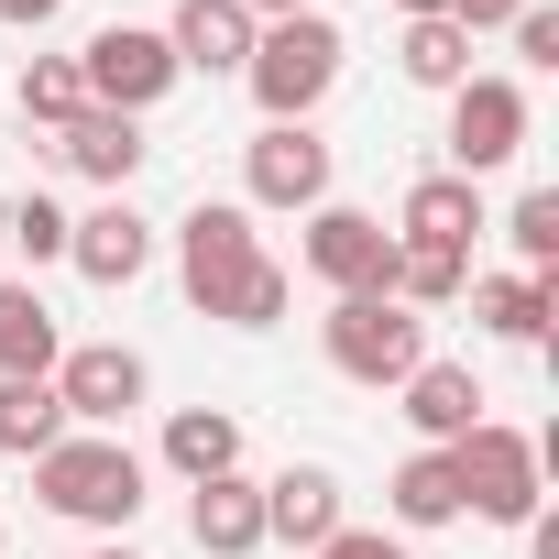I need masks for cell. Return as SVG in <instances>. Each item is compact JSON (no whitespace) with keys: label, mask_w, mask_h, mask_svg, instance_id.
I'll return each instance as SVG.
<instances>
[{"label":"cell","mask_w":559,"mask_h":559,"mask_svg":"<svg viewBox=\"0 0 559 559\" xmlns=\"http://www.w3.org/2000/svg\"><path fill=\"white\" fill-rule=\"evenodd\" d=\"M176 286H187V308H209L230 330H274L286 319V263L252 241V209H230V198H198L176 219Z\"/></svg>","instance_id":"cell-1"},{"label":"cell","mask_w":559,"mask_h":559,"mask_svg":"<svg viewBox=\"0 0 559 559\" xmlns=\"http://www.w3.org/2000/svg\"><path fill=\"white\" fill-rule=\"evenodd\" d=\"M34 493L67 515V526H132L143 515V461L121 450V439H99V428H67L45 461H34Z\"/></svg>","instance_id":"cell-2"},{"label":"cell","mask_w":559,"mask_h":559,"mask_svg":"<svg viewBox=\"0 0 559 559\" xmlns=\"http://www.w3.org/2000/svg\"><path fill=\"white\" fill-rule=\"evenodd\" d=\"M341 23H319V12H297V23H263L252 34V99H263V121H308L330 88H341Z\"/></svg>","instance_id":"cell-3"},{"label":"cell","mask_w":559,"mask_h":559,"mask_svg":"<svg viewBox=\"0 0 559 559\" xmlns=\"http://www.w3.org/2000/svg\"><path fill=\"white\" fill-rule=\"evenodd\" d=\"M319 341H330V362H341L352 384H406V373L428 362V319L395 308V297H330Z\"/></svg>","instance_id":"cell-4"},{"label":"cell","mask_w":559,"mask_h":559,"mask_svg":"<svg viewBox=\"0 0 559 559\" xmlns=\"http://www.w3.org/2000/svg\"><path fill=\"white\" fill-rule=\"evenodd\" d=\"M176 78H187V67H176V45H165L154 23H99V34H88V56H78L88 110H121V121H143Z\"/></svg>","instance_id":"cell-5"},{"label":"cell","mask_w":559,"mask_h":559,"mask_svg":"<svg viewBox=\"0 0 559 559\" xmlns=\"http://www.w3.org/2000/svg\"><path fill=\"white\" fill-rule=\"evenodd\" d=\"M450 461H461V515H483V526H526V515L548 504V483H537V439H526V428H493V417H483Z\"/></svg>","instance_id":"cell-6"},{"label":"cell","mask_w":559,"mask_h":559,"mask_svg":"<svg viewBox=\"0 0 559 559\" xmlns=\"http://www.w3.org/2000/svg\"><path fill=\"white\" fill-rule=\"evenodd\" d=\"M526 154V88L515 78H461L450 88V176H493V165H515Z\"/></svg>","instance_id":"cell-7"},{"label":"cell","mask_w":559,"mask_h":559,"mask_svg":"<svg viewBox=\"0 0 559 559\" xmlns=\"http://www.w3.org/2000/svg\"><path fill=\"white\" fill-rule=\"evenodd\" d=\"M308 274L330 297H395V230L362 209H308Z\"/></svg>","instance_id":"cell-8"},{"label":"cell","mask_w":559,"mask_h":559,"mask_svg":"<svg viewBox=\"0 0 559 559\" xmlns=\"http://www.w3.org/2000/svg\"><path fill=\"white\" fill-rule=\"evenodd\" d=\"M143 352H121V341H88V352H56V406H67V428H121L132 406H143Z\"/></svg>","instance_id":"cell-9"},{"label":"cell","mask_w":559,"mask_h":559,"mask_svg":"<svg viewBox=\"0 0 559 559\" xmlns=\"http://www.w3.org/2000/svg\"><path fill=\"white\" fill-rule=\"evenodd\" d=\"M241 187H252V209H330V143L308 121H263L241 154Z\"/></svg>","instance_id":"cell-10"},{"label":"cell","mask_w":559,"mask_h":559,"mask_svg":"<svg viewBox=\"0 0 559 559\" xmlns=\"http://www.w3.org/2000/svg\"><path fill=\"white\" fill-rule=\"evenodd\" d=\"M187 537H198V559H252L263 548V483H241V472L187 483Z\"/></svg>","instance_id":"cell-11"},{"label":"cell","mask_w":559,"mask_h":559,"mask_svg":"<svg viewBox=\"0 0 559 559\" xmlns=\"http://www.w3.org/2000/svg\"><path fill=\"white\" fill-rule=\"evenodd\" d=\"M263 537H286V548H319V537H341V472H319V461H286L263 483Z\"/></svg>","instance_id":"cell-12"},{"label":"cell","mask_w":559,"mask_h":559,"mask_svg":"<svg viewBox=\"0 0 559 559\" xmlns=\"http://www.w3.org/2000/svg\"><path fill=\"white\" fill-rule=\"evenodd\" d=\"M67 263L88 274V286H132V274L154 263V230H143V209H132V198H110V209H88V219L67 230Z\"/></svg>","instance_id":"cell-13"},{"label":"cell","mask_w":559,"mask_h":559,"mask_svg":"<svg viewBox=\"0 0 559 559\" xmlns=\"http://www.w3.org/2000/svg\"><path fill=\"white\" fill-rule=\"evenodd\" d=\"M472 230H483V187L472 176H417L406 187V219H395V241H417V252H472Z\"/></svg>","instance_id":"cell-14"},{"label":"cell","mask_w":559,"mask_h":559,"mask_svg":"<svg viewBox=\"0 0 559 559\" xmlns=\"http://www.w3.org/2000/svg\"><path fill=\"white\" fill-rule=\"evenodd\" d=\"M252 12L241 0H176V23H165V45H176V67H209V78H230V67H252Z\"/></svg>","instance_id":"cell-15"},{"label":"cell","mask_w":559,"mask_h":559,"mask_svg":"<svg viewBox=\"0 0 559 559\" xmlns=\"http://www.w3.org/2000/svg\"><path fill=\"white\" fill-rule=\"evenodd\" d=\"M56 154H67L88 187H110V198H121V187L143 176V154H154V143H143V121H121V110H78V121L56 132Z\"/></svg>","instance_id":"cell-16"},{"label":"cell","mask_w":559,"mask_h":559,"mask_svg":"<svg viewBox=\"0 0 559 559\" xmlns=\"http://www.w3.org/2000/svg\"><path fill=\"white\" fill-rule=\"evenodd\" d=\"M395 395H406V417L428 428V450H461V439L483 428V384H472V362H417Z\"/></svg>","instance_id":"cell-17"},{"label":"cell","mask_w":559,"mask_h":559,"mask_svg":"<svg viewBox=\"0 0 559 559\" xmlns=\"http://www.w3.org/2000/svg\"><path fill=\"white\" fill-rule=\"evenodd\" d=\"M165 461H176L187 483L241 472V417H230V406H176V417H165Z\"/></svg>","instance_id":"cell-18"},{"label":"cell","mask_w":559,"mask_h":559,"mask_svg":"<svg viewBox=\"0 0 559 559\" xmlns=\"http://www.w3.org/2000/svg\"><path fill=\"white\" fill-rule=\"evenodd\" d=\"M56 439H67L56 373H12V384H0V450H12V461H45Z\"/></svg>","instance_id":"cell-19"},{"label":"cell","mask_w":559,"mask_h":559,"mask_svg":"<svg viewBox=\"0 0 559 559\" xmlns=\"http://www.w3.org/2000/svg\"><path fill=\"white\" fill-rule=\"evenodd\" d=\"M384 504H395V526H450V515H461V461H450V450H417V461L384 483Z\"/></svg>","instance_id":"cell-20"},{"label":"cell","mask_w":559,"mask_h":559,"mask_svg":"<svg viewBox=\"0 0 559 559\" xmlns=\"http://www.w3.org/2000/svg\"><path fill=\"white\" fill-rule=\"evenodd\" d=\"M12 373H56V308L34 286H0V384Z\"/></svg>","instance_id":"cell-21"},{"label":"cell","mask_w":559,"mask_h":559,"mask_svg":"<svg viewBox=\"0 0 559 559\" xmlns=\"http://www.w3.org/2000/svg\"><path fill=\"white\" fill-rule=\"evenodd\" d=\"M472 308H483V330L493 341H548V274H483V286H472Z\"/></svg>","instance_id":"cell-22"},{"label":"cell","mask_w":559,"mask_h":559,"mask_svg":"<svg viewBox=\"0 0 559 559\" xmlns=\"http://www.w3.org/2000/svg\"><path fill=\"white\" fill-rule=\"evenodd\" d=\"M406 78H417V88H461V78H472V34H461L450 12L406 23Z\"/></svg>","instance_id":"cell-23"},{"label":"cell","mask_w":559,"mask_h":559,"mask_svg":"<svg viewBox=\"0 0 559 559\" xmlns=\"http://www.w3.org/2000/svg\"><path fill=\"white\" fill-rule=\"evenodd\" d=\"M472 286V252H417V241H395V308H450Z\"/></svg>","instance_id":"cell-24"},{"label":"cell","mask_w":559,"mask_h":559,"mask_svg":"<svg viewBox=\"0 0 559 559\" xmlns=\"http://www.w3.org/2000/svg\"><path fill=\"white\" fill-rule=\"evenodd\" d=\"M78 110H88V88H78V56H34V67H23V121L67 132Z\"/></svg>","instance_id":"cell-25"},{"label":"cell","mask_w":559,"mask_h":559,"mask_svg":"<svg viewBox=\"0 0 559 559\" xmlns=\"http://www.w3.org/2000/svg\"><path fill=\"white\" fill-rule=\"evenodd\" d=\"M67 230H78V219H67L56 198H12V209H0V241H12L23 263H67Z\"/></svg>","instance_id":"cell-26"},{"label":"cell","mask_w":559,"mask_h":559,"mask_svg":"<svg viewBox=\"0 0 559 559\" xmlns=\"http://www.w3.org/2000/svg\"><path fill=\"white\" fill-rule=\"evenodd\" d=\"M504 241H515V263H526V274H548V263H559V187H526V198H515V219H504Z\"/></svg>","instance_id":"cell-27"},{"label":"cell","mask_w":559,"mask_h":559,"mask_svg":"<svg viewBox=\"0 0 559 559\" xmlns=\"http://www.w3.org/2000/svg\"><path fill=\"white\" fill-rule=\"evenodd\" d=\"M504 34H515V56H526V67H559V12H548V0H526Z\"/></svg>","instance_id":"cell-28"},{"label":"cell","mask_w":559,"mask_h":559,"mask_svg":"<svg viewBox=\"0 0 559 559\" xmlns=\"http://www.w3.org/2000/svg\"><path fill=\"white\" fill-rule=\"evenodd\" d=\"M308 559H406V537H384V526H341V537H319Z\"/></svg>","instance_id":"cell-29"},{"label":"cell","mask_w":559,"mask_h":559,"mask_svg":"<svg viewBox=\"0 0 559 559\" xmlns=\"http://www.w3.org/2000/svg\"><path fill=\"white\" fill-rule=\"evenodd\" d=\"M439 12H450V23H461V34H504V23H515V12H526V0H439Z\"/></svg>","instance_id":"cell-30"},{"label":"cell","mask_w":559,"mask_h":559,"mask_svg":"<svg viewBox=\"0 0 559 559\" xmlns=\"http://www.w3.org/2000/svg\"><path fill=\"white\" fill-rule=\"evenodd\" d=\"M56 12H67V0H0V23H12V34H45Z\"/></svg>","instance_id":"cell-31"},{"label":"cell","mask_w":559,"mask_h":559,"mask_svg":"<svg viewBox=\"0 0 559 559\" xmlns=\"http://www.w3.org/2000/svg\"><path fill=\"white\" fill-rule=\"evenodd\" d=\"M252 23H297V12H319V0H241Z\"/></svg>","instance_id":"cell-32"},{"label":"cell","mask_w":559,"mask_h":559,"mask_svg":"<svg viewBox=\"0 0 559 559\" xmlns=\"http://www.w3.org/2000/svg\"><path fill=\"white\" fill-rule=\"evenodd\" d=\"M395 12H406V23H428V12H439V0H395Z\"/></svg>","instance_id":"cell-33"},{"label":"cell","mask_w":559,"mask_h":559,"mask_svg":"<svg viewBox=\"0 0 559 559\" xmlns=\"http://www.w3.org/2000/svg\"><path fill=\"white\" fill-rule=\"evenodd\" d=\"M78 559H132V548H78Z\"/></svg>","instance_id":"cell-34"}]
</instances>
